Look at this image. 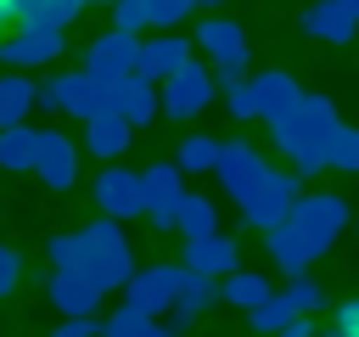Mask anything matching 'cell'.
<instances>
[{
	"instance_id": "1",
	"label": "cell",
	"mask_w": 359,
	"mask_h": 337,
	"mask_svg": "<svg viewBox=\"0 0 359 337\" xmlns=\"http://www.w3.org/2000/svg\"><path fill=\"white\" fill-rule=\"evenodd\" d=\"M337 129H342V118H337L331 95H303L286 118L269 124V140H275V152L309 180V174L331 168V140H337Z\"/></svg>"
},
{
	"instance_id": "2",
	"label": "cell",
	"mask_w": 359,
	"mask_h": 337,
	"mask_svg": "<svg viewBox=\"0 0 359 337\" xmlns=\"http://www.w3.org/2000/svg\"><path fill=\"white\" fill-rule=\"evenodd\" d=\"M95 286H123L129 275H135V247H129V236H123V219H90L84 230H79V258H73Z\"/></svg>"
},
{
	"instance_id": "3",
	"label": "cell",
	"mask_w": 359,
	"mask_h": 337,
	"mask_svg": "<svg viewBox=\"0 0 359 337\" xmlns=\"http://www.w3.org/2000/svg\"><path fill=\"white\" fill-rule=\"evenodd\" d=\"M196 51L208 56V67L219 73V84H236V79H247V62H252V51H247V34H241V22H230V17H202L196 22Z\"/></svg>"
},
{
	"instance_id": "4",
	"label": "cell",
	"mask_w": 359,
	"mask_h": 337,
	"mask_svg": "<svg viewBox=\"0 0 359 337\" xmlns=\"http://www.w3.org/2000/svg\"><path fill=\"white\" fill-rule=\"evenodd\" d=\"M157 95H163V118H196V112L213 107L219 73H213L208 62H180V67L157 84Z\"/></svg>"
},
{
	"instance_id": "5",
	"label": "cell",
	"mask_w": 359,
	"mask_h": 337,
	"mask_svg": "<svg viewBox=\"0 0 359 337\" xmlns=\"http://www.w3.org/2000/svg\"><path fill=\"white\" fill-rule=\"evenodd\" d=\"M297 180H303L297 168H269V174L241 197V219H247L252 230H275L280 219H292V202L303 197Z\"/></svg>"
},
{
	"instance_id": "6",
	"label": "cell",
	"mask_w": 359,
	"mask_h": 337,
	"mask_svg": "<svg viewBox=\"0 0 359 337\" xmlns=\"http://www.w3.org/2000/svg\"><path fill=\"white\" fill-rule=\"evenodd\" d=\"M292 225L314 242V253H331V247H337V236L348 230V197H337V191L297 197V202H292Z\"/></svg>"
},
{
	"instance_id": "7",
	"label": "cell",
	"mask_w": 359,
	"mask_h": 337,
	"mask_svg": "<svg viewBox=\"0 0 359 337\" xmlns=\"http://www.w3.org/2000/svg\"><path fill=\"white\" fill-rule=\"evenodd\" d=\"M269 174V157L252 146V140H219V163H213V180L224 185V197L241 208V197Z\"/></svg>"
},
{
	"instance_id": "8",
	"label": "cell",
	"mask_w": 359,
	"mask_h": 337,
	"mask_svg": "<svg viewBox=\"0 0 359 337\" xmlns=\"http://www.w3.org/2000/svg\"><path fill=\"white\" fill-rule=\"evenodd\" d=\"M140 180H146V213L140 219H151L157 230H174L180 225V202H185V168H180V157L140 168Z\"/></svg>"
},
{
	"instance_id": "9",
	"label": "cell",
	"mask_w": 359,
	"mask_h": 337,
	"mask_svg": "<svg viewBox=\"0 0 359 337\" xmlns=\"http://www.w3.org/2000/svg\"><path fill=\"white\" fill-rule=\"evenodd\" d=\"M62 51H67V34L50 28V22H22L17 34L0 39V62H6V67H45V62H56Z\"/></svg>"
},
{
	"instance_id": "10",
	"label": "cell",
	"mask_w": 359,
	"mask_h": 337,
	"mask_svg": "<svg viewBox=\"0 0 359 337\" xmlns=\"http://www.w3.org/2000/svg\"><path fill=\"white\" fill-rule=\"evenodd\" d=\"M135 62H140V34L135 28H107V34H95L90 39V51H84V67L95 73V79H123V73H135Z\"/></svg>"
},
{
	"instance_id": "11",
	"label": "cell",
	"mask_w": 359,
	"mask_h": 337,
	"mask_svg": "<svg viewBox=\"0 0 359 337\" xmlns=\"http://www.w3.org/2000/svg\"><path fill=\"white\" fill-rule=\"evenodd\" d=\"M56 84V107L67 112V118H101V112H112V84L107 79H95L90 67H79V73H56L50 79Z\"/></svg>"
},
{
	"instance_id": "12",
	"label": "cell",
	"mask_w": 359,
	"mask_h": 337,
	"mask_svg": "<svg viewBox=\"0 0 359 337\" xmlns=\"http://www.w3.org/2000/svg\"><path fill=\"white\" fill-rule=\"evenodd\" d=\"M95 208H101L107 219H135V213H146V180H140L135 168H123V163H107V168L95 174Z\"/></svg>"
},
{
	"instance_id": "13",
	"label": "cell",
	"mask_w": 359,
	"mask_h": 337,
	"mask_svg": "<svg viewBox=\"0 0 359 337\" xmlns=\"http://www.w3.org/2000/svg\"><path fill=\"white\" fill-rule=\"evenodd\" d=\"M123 303L146 309V315H168L180 303V264H146L123 281Z\"/></svg>"
},
{
	"instance_id": "14",
	"label": "cell",
	"mask_w": 359,
	"mask_h": 337,
	"mask_svg": "<svg viewBox=\"0 0 359 337\" xmlns=\"http://www.w3.org/2000/svg\"><path fill=\"white\" fill-rule=\"evenodd\" d=\"M34 174L45 180V191H73V180H79V140L62 135V129H39Z\"/></svg>"
},
{
	"instance_id": "15",
	"label": "cell",
	"mask_w": 359,
	"mask_h": 337,
	"mask_svg": "<svg viewBox=\"0 0 359 337\" xmlns=\"http://www.w3.org/2000/svg\"><path fill=\"white\" fill-rule=\"evenodd\" d=\"M112 112H118V118H129L135 129L157 124V118H163L157 79H146V73H123V79H112Z\"/></svg>"
},
{
	"instance_id": "16",
	"label": "cell",
	"mask_w": 359,
	"mask_h": 337,
	"mask_svg": "<svg viewBox=\"0 0 359 337\" xmlns=\"http://www.w3.org/2000/svg\"><path fill=\"white\" fill-rule=\"evenodd\" d=\"M45 298H50L62 315H95V309H101V298H107V286H95L79 264H56V275H50Z\"/></svg>"
},
{
	"instance_id": "17",
	"label": "cell",
	"mask_w": 359,
	"mask_h": 337,
	"mask_svg": "<svg viewBox=\"0 0 359 337\" xmlns=\"http://www.w3.org/2000/svg\"><path fill=\"white\" fill-rule=\"evenodd\" d=\"M247 90H252L258 124H275V118H286V112H292V107L309 95V90H303L292 73H275V67H269V73H252V79H247Z\"/></svg>"
},
{
	"instance_id": "18",
	"label": "cell",
	"mask_w": 359,
	"mask_h": 337,
	"mask_svg": "<svg viewBox=\"0 0 359 337\" xmlns=\"http://www.w3.org/2000/svg\"><path fill=\"white\" fill-rule=\"evenodd\" d=\"M185 264L191 270H208V275H230V270H241V247H236V236L208 230V236H191L185 242Z\"/></svg>"
},
{
	"instance_id": "19",
	"label": "cell",
	"mask_w": 359,
	"mask_h": 337,
	"mask_svg": "<svg viewBox=\"0 0 359 337\" xmlns=\"http://www.w3.org/2000/svg\"><path fill=\"white\" fill-rule=\"evenodd\" d=\"M303 34H309V39H325V45H348V39L359 34V17H353L342 0H314V6L303 11Z\"/></svg>"
},
{
	"instance_id": "20",
	"label": "cell",
	"mask_w": 359,
	"mask_h": 337,
	"mask_svg": "<svg viewBox=\"0 0 359 337\" xmlns=\"http://www.w3.org/2000/svg\"><path fill=\"white\" fill-rule=\"evenodd\" d=\"M264 242H269V258H275V270L280 275H297V270H309L320 253H314V242L292 225V219H280L275 230H264Z\"/></svg>"
},
{
	"instance_id": "21",
	"label": "cell",
	"mask_w": 359,
	"mask_h": 337,
	"mask_svg": "<svg viewBox=\"0 0 359 337\" xmlns=\"http://www.w3.org/2000/svg\"><path fill=\"white\" fill-rule=\"evenodd\" d=\"M180 62H191V39H180V34H151V39H140V62H135V73H146V79H168Z\"/></svg>"
},
{
	"instance_id": "22",
	"label": "cell",
	"mask_w": 359,
	"mask_h": 337,
	"mask_svg": "<svg viewBox=\"0 0 359 337\" xmlns=\"http://www.w3.org/2000/svg\"><path fill=\"white\" fill-rule=\"evenodd\" d=\"M129 135H135V124L129 118H118V112H101V118H84V152L90 157H123L129 152Z\"/></svg>"
},
{
	"instance_id": "23",
	"label": "cell",
	"mask_w": 359,
	"mask_h": 337,
	"mask_svg": "<svg viewBox=\"0 0 359 337\" xmlns=\"http://www.w3.org/2000/svg\"><path fill=\"white\" fill-rule=\"evenodd\" d=\"M34 101H39V84L28 79V67L0 73V124H22L34 112Z\"/></svg>"
},
{
	"instance_id": "24",
	"label": "cell",
	"mask_w": 359,
	"mask_h": 337,
	"mask_svg": "<svg viewBox=\"0 0 359 337\" xmlns=\"http://www.w3.org/2000/svg\"><path fill=\"white\" fill-rule=\"evenodd\" d=\"M34 152H39V129H28V118L22 124H0V168L6 174L34 168Z\"/></svg>"
},
{
	"instance_id": "25",
	"label": "cell",
	"mask_w": 359,
	"mask_h": 337,
	"mask_svg": "<svg viewBox=\"0 0 359 337\" xmlns=\"http://www.w3.org/2000/svg\"><path fill=\"white\" fill-rule=\"evenodd\" d=\"M213 303H219V275L180 264V303H174V309H185V315H208Z\"/></svg>"
},
{
	"instance_id": "26",
	"label": "cell",
	"mask_w": 359,
	"mask_h": 337,
	"mask_svg": "<svg viewBox=\"0 0 359 337\" xmlns=\"http://www.w3.org/2000/svg\"><path fill=\"white\" fill-rule=\"evenodd\" d=\"M264 298H269V281H264V275H252V270L219 275V303H230V309H258Z\"/></svg>"
},
{
	"instance_id": "27",
	"label": "cell",
	"mask_w": 359,
	"mask_h": 337,
	"mask_svg": "<svg viewBox=\"0 0 359 337\" xmlns=\"http://www.w3.org/2000/svg\"><path fill=\"white\" fill-rule=\"evenodd\" d=\"M185 242L191 236H208V230H219V208H213V197H202V191H185V202H180V225H174Z\"/></svg>"
},
{
	"instance_id": "28",
	"label": "cell",
	"mask_w": 359,
	"mask_h": 337,
	"mask_svg": "<svg viewBox=\"0 0 359 337\" xmlns=\"http://www.w3.org/2000/svg\"><path fill=\"white\" fill-rule=\"evenodd\" d=\"M101 326H107V337H157V331H163V315H146V309L123 303V309L107 315Z\"/></svg>"
},
{
	"instance_id": "29",
	"label": "cell",
	"mask_w": 359,
	"mask_h": 337,
	"mask_svg": "<svg viewBox=\"0 0 359 337\" xmlns=\"http://www.w3.org/2000/svg\"><path fill=\"white\" fill-rule=\"evenodd\" d=\"M280 298H286V303H292L297 315H320V309H325V286H320V281H314L309 270L286 275V292H280Z\"/></svg>"
},
{
	"instance_id": "30",
	"label": "cell",
	"mask_w": 359,
	"mask_h": 337,
	"mask_svg": "<svg viewBox=\"0 0 359 337\" xmlns=\"http://www.w3.org/2000/svg\"><path fill=\"white\" fill-rule=\"evenodd\" d=\"M180 168L185 174H213V163H219V140L213 135H191V140H180Z\"/></svg>"
},
{
	"instance_id": "31",
	"label": "cell",
	"mask_w": 359,
	"mask_h": 337,
	"mask_svg": "<svg viewBox=\"0 0 359 337\" xmlns=\"http://www.w3.org/2000/svg\"><path fill=\"white\" fill-rule=\"evenodd\" d=\"M292 315H297V309H292V303H286L280 292H269V298H264L258 309H247L252 331H286V320H292Z\"/></svg>"
},
{
	"instance_id": "32",
	"label": "cell",
	"mask_w": 359,
	"mask_h": 337,
	"mask_svg": "<svg viewBox=\"0 0 359 337\" xmlns=\"http://www.w3.org/2000/svg\"><path fill=\"white\" fill-rule=\"evenodd\" d=\"M331 168H342V174H359V129H337V140H331Z\"/></svg>"
},
{
	"instance_id": "33",
	"label": "cell",
	"mask_w": 359,
	"mask_h": 337,
	"mask_svg": "<svg viewBox=\"0 0 359 337\" xmlns=\"http://www.w3.org/2000/svg\"><path fill=\"white\" fill-rule=\"evenodd\" d=\"M146 11H151V28H180L196 11V0H146Z\"/></svg>"
},
{
	"instance_id": "34",
	"label": "cell",
	"mask_w": 359,
	"mask_h": 337,
	"mask_svg": "<svg viewBox=\"0 0 359 337\" xmlns=\"http://www.w3.org/2000/svg\"><path fill=\"white\" fill-rule=\"evenodd\" d=\"M224 107H230V118H241V124H258V107H252V90H247V79L224 84Z\"/></svg>"
},
{
	"instance_id": "35",
	"label": "cell",
	"mask_w": 359,
	"mask_h": 337,
	"mask_svg": "<svg viewBox=\"0 0 359 337\" xmlns=\"http://www.w3.org/2000/svg\"><path fill=\"white\" fill-rule=\"evenodd\" d=\"M107 11H112V22H118V28H135V34H140V28H151V11H146V0H112Z\"/></svg>"
},
{
	"instance_id": "36",
	"label": "cell",
	"mask_w": 359,
	"mask_h": 337,
	"mask_svg": "<svg viewBox=\"0 0 359 337\" xmlns=\"http://www.w3.org/2000/svg\"><path fill=\"white\" fill-rule=\"evenodd\" d=\"M11 22H50V28H62L50 0H11Z\"/></svg>"
},
{
	"instance_id": "37",
	"label": "cell",
	"mask_w": 359,
	"mask_h": 337,
	"mask_svg": "<svg viewBox=\"0 0 359 337\" xmlns=\"http://www.w3.org/2000/svg\"><path fill=\"white\" fill-rule=\"evenodd\" d=\"M95 331H107L101 315H62L56 320V337H95Z\"/></svg>"
},
{
	"instance_id": "38",
	"label": "cell",
	"mask_w": 359,
	"mask_h": 337,
	"mask_svg": "<svg viewBox=\"0 0 359 337\" xmlns=\"http://www.w3.org/2000/svg\"><path fill=\"white\" fill-rule=\"evenodd\" d=\"M17 281H22V253L0 242V298H6V292H17Z\"/></svg>"
},
{
	"instance_id": "39",
	"label": "cell",
	"mask_w": 359,
	"mask_h": 337,
	"mask_svg": "<svg viewBox=\"0 0 359 337\" xmlns=\"http://www.w3.org/2000/svg\"><path fill=\"white\" fill-rule=\"evenodd\" d=\"M45 258H50V264H73V258H79V230L50 236V242H45Z\"/></svg>"
},
{
	"instance_id": "40",
	"label": "cell",
	"mask_w": 359,
	"mask_h": 337,
	"mask_svg": "<svg viewBox=\"0 0 359 337\" xmlns=\"http://www.w3.org/2000/svg\"><path fill=\"white\" fill-rule=\"evenodd\" d=\"M331 331H342V337H359V298H348V303L331 315Z\"/></svg>"
},
{
	"instance_id": "41",
	"label": "cell",
	"mask_w": 359,
	"mask_h": 337,
	"mask_svg": "<svg viewBox=\"0 0 359 337\" xmlns=\"http://www.w3.org/2000/svg\"><path fill=\"white\" fill-rule=\"evenodd\" d=\"M84 6H90V0H50V11H56V22H62V28H67V22H73Z\"/></svg>"
},
{
	"instance_id": "42",
	"label": "cell",
	"mask_w": 359,
	"mask_h": 337,
	"mask_svg": "<svg viewBox=\"0 0 359 337\" xmlns=\"http://www.w3.org/2000/svg\"><path fill=\"white\" fill-rule=\"evenodd\" d=\"M309 331H314V315H292L286 320V337H309Z\"/></svg>"
},
{
	"instance_id": "43",
	"label": "cell",
	"mask_w": 359,
	"mask_h": 337,
	"mask_svg": "<svg viewBox=\"0 0 359 337\" xmlns=\"http://www.w3.org/2000/svg\"><path fill=\"white\" fill-rule=\"evenodd\" d=\"M34 107H45V112H62V107H56V84H39V101H34Z\"/></svg>"
},
{
	"instance_id": "44",
	"label": "cell",
	"mask_w": 359,
	"mask_h": 337,
	"mask_svg": "<svg viewBox=\"0 0 359 337\" xmlns=\"http://www.w3.org/2000/svg\"><path fill=\"white\" fill-rule=\"evenodd\" d=\"M0 17H6V22H11V0H0Z\"/></svg>"
},
{
	"instance_id": "45",
	"label": "cell",
	"mask_w": 359,
	"mask_h": 337,
	"mask_svg": "<svg viewBox=\"0 0 359 337\" xmlns=\"http://www.w3.org/2000/svg\"><path fill=\"white\" fill-rule=\"evenodd\" d=\"M342 6H348V11H353V17H359V0H342Z\"/></svg>"
},
{
	"instance_id": "46",
	"label": "cell",
	"mask_w": 359,
	"mask_h": 337,
	"mask_svg": "<svg viewBox=\"0 0 359 337\" xmlns=\"http://www.w3.org/2000/svg\"><path fill=\"white\" fill-rule=\"evenodd\" d=\"M196 6H219V0H196Z\"/></svg>"
},
{
	"instance_id": "47",
	"label": "cell",
	"mask_w": 359,
	"mask_h": 337,
	"mask_svg": "<svg viewBox=\"0 0 359 337\" xmlns=\"http://www.w3.org/2000/svg\"><path fill=\"white\" fill-rule=\"evenodd\" d=\"M90 6H112V0H90Z\"/></svg>"
},
{
	"instance_id": "48",
	"label": "cell",
	"mask_w": 359,
	"mask_h": 337,
	"mask_svg": "<svg viewBox=\"0 0 359 337\" xmlns=\"http://www.w3.org/2000/svg\"><path fill=\"white\" fill-rule=\"evenodd\" d=\"M0 28H6V17H0Z\"/></svg>"
}]
</instances>
